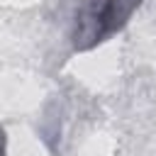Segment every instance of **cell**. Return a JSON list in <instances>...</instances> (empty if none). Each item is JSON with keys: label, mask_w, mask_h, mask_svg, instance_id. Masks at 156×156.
Returning a JSON list of instances; mask_svg holds the SVG:
<instances>
[{"label": "cell", "mask_w": 156, "mask_h": 156, "mask_svg": "<svg viewBox=\"0 0 156 156\" xmlns=\"http://www.w3.org/2000/svg\"><path fill=\"white\" fill-rule=\"evenodd\" d=\"M144 0H78L71 20L73 51H90L122 32Z\"/></svg>", "instance_id": "cell-1"}, {"label": "cell", "mask_w": 156, "mask_h": 156, "mask_svg": "<svg viewBox=\"0 0 156 156\" xmlns=\"http://www.w3.org/2000/svg\"><path fill=\"white\" fill-rule=\"evenodd\" d=\"M0 156H5V129L0 127Z\"/></svg>", "instance_id": "cell-2"}]
</instances>
